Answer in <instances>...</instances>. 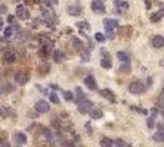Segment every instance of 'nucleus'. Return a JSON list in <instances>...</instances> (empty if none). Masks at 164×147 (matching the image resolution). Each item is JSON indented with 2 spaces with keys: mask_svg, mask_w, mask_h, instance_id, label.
Instances as JSON below:
<instances>
[{
  "mask_svg": "<svg viewBox=\"0 0 164 147\" xmlns=\"http://www.w3.org/2000/svg\"><path fill=\"white\" fill-rule=\"evenodd\" d=\"M103 27L108 34V38H116V30H118V21L117 19H105L103 21Z\"/></svg>",
  "mask_w": 164,
  "mask_h": 147,
  "instance_id": "nucleus-1",
  "label": "nucleus"
},
{
  "mask_svg": "<svg viewBox=\"0 0 164 147\" xmlns=\"http://www.w3.org/2000/svg\"><path fill=\"white\" fill-rule=\"evenodd\" d=\"M129 91L132 94L139 96V94H142L145 91V84L142 82V81H133V82L129 85Z\"/></svg>",
  "mask_w": 164,
  "mask_h": 147,
  "instance_id": "nucleus-2",
  "label": "nucleus"
},
{
  "mask_svg": "<svg viewBox=\"0 0 164 147\" xmlns=\"http://www.w3.org/2000/svg\"><path fill=\"white\" fill-rule=\"evenodd\" d=\"M16 18H19L22 21L30 19V12H28V9L24 5H18L16 6Z\"/></svg>",
  "mask_w": 164,
  "mask_h": 147,
  "instance_id": "nucleus-3",
  "label": "nucleus"
},
{
  "mask_svg": "<svg viewBox=\"0 0 164 147\" xmlns=\"http://www.w3.org/2000/svg\"><path fill=\"white\" fill-rule=\"evenodd\" d=\"M92 106H93V103L89 100H82V101H78V112L82 115H86V113H89V110L92 109Z\"/></svg>",
  "mask_w": 164,
  "mask_h": 147,
  "instance_id": "nucleus-4",
  "label": "nucleus"
},
{
  "mask_svg": "<svg viewBox=\"0 0 164 147\" xmlns=\"http://www.w3.org/2000/svg\"><path fill=\"white\" fill-rule=\"evenodd\" d=\"M92 10L95 14H105V3H103V0H93L92 2Z\"/></svg>",
  "mask_w": 164,
  "mask_h": 147,
  "instance_id": "nucleus-5",
  "label": "nucleus"
},
{
  "mask_svg": "<svg viewBox=\"0 0 164 147\" xmlns=\"http://www.w3.org/2000/svg\"><path fill=\"white\" fill-rule=\"evenodd\" d=\"M36 110L39 112V113H48L49 110H50V106H49V103L46 100H39L36 103Z\"/></svg>",
  "mask_w": 164,
  "mask_h": 147,
  "instance_id": "nucleus-6",
  "label": "nucleus"
},
{
  "mask_svg": "<svg viewBox=\"0 0 164 147\" xmlns=\"http://www.w3.org/2000/svg\"><path fill=\"white\" fill-rule=\"evenodd\" d=\"M28 78H30V75H28V74H25V71H18V72L15 74V81H16L19 85L27 84Z\"/></svg>",
  "mask_w": 164,
  "mask_h": 147,
  "instance_id": "nucleus-7",
  "label": "nucleus"
},
{
  "mask_svg": "<svg viewBox=\"0 0 164 147\" xmlns=\"http://www.w3.org/2000/svg\"><path fill=\"white\" fill-rule=\"evenodd\" d=\"M14 141L18 146H24V144H27V135L24 133H16L14 135Z\"/></svg>",
  "mask_w": 164,
  "mask_h": 147,
  "instance_id": "nucleus-8",
  "label": "nucleus"
},
{
  "mask_svg": "<svg viewBox=\"0 0 164 147\" xmlns=\"http://www.w3.org/2000/svg\"><path fill=\"white\" fill-rule=\"evenodd\" d=\"M99 94H101L102 97H105V99H108L109 101H116L117 100L114 91H112V90H108V88H103V90H101V91H99Z\"/></svg>",
  "mask_w": 164,
  "mask_h": 147,
  "instance_id": "nucleus-9",
  "label": "nucleus"
},
{
  "mask_svg": "<svg viewBox=\"0 0 164 147\" xmlns=\"http://www.w3.org/2000/svg\"><path fill=\"white\" fill-rule=\"evenodd\" d=\"M102 53H103V58L101 59V66L105 68V69H109V68L112 66V60L109 58V54L107 56V52H105V50H102Z\"/></svg>",
  "mask_w": 164,
  "mask_h": 147,
  "instance_id": "nucleus-10",
  "label": "nucleus"
},
{
  "mask_svg": "<svg viewBox=\"0 0 164 147\" xmlns=\"http://www.w3.org/2000/svg\"><path fill=\"white\" fill-rule=\"evenodd\" d=\"M84 84H86V87L89 88V90H96V88H98L96 80L92 77V75H87V77L84 78Z\"/></svg>",
  "mask_w": 164,
  "mask_h": 147,
  "instance_id": "nucleus-11",
  "label": "nucleus"
},
{
  "mask_svg": "<svg viewBox=\"0 0 164 147\" xmlns=\"http://www.w3.org/2000/svg\"><path fill=\"white\" fill-rule=\"evenodd\" d=\"M67 12H68L71 16H78V15L83 12V9H82V6H78V5H73V6L67 7Z\"/></svg>",
  "mask_w": 164,
  "mask_h": 147,
  "instance_id": "nucleus-12",
  "label": "nucleus"
},
{
  "mask_svg": "<svg viewBox=\"0 0 164 147\" xmlns=\"http://www.w3.org/2000/svg\"><path fill=\"white\" fill-rule=\"evenodd\" d=\"M116 6H117V14H120V12H124V10H127L129 9V3L126 2V0H116Z\"/></svg>",
  "mask_w": 164,
  "mask_h": 147,
  "instance_id": "nucleus-13",
  "label": "nucleus"
},
{
  "mask_svg": "<svg viewBox=\"0 0 164 147\" xmlns=\"http://www.w3.org/2000/svg\"><path fill=\"white\" fill-rule=\"evenodd\" d=\"M152 46L155 47V49L164 47V37L163 35H155V37L152 38Z\"/></svg>",
  "mask_w": 164,
  "mask_h": 147,
  "instance_id": "nucleus-14",
  "label": "nucleus"
},
{
  "mask_svg": "<svg viewBox=\"0 0 164 147\" xmlns=\"http://www.w3.org/2000/svg\"><path fill=\"white\" fill-rule=\"evenodd\" d=\"M43 16H44V19H46L48 24H55V22H56V18H55V15L52 10H44V12H43Z\"/></svg>",
  "mask_w": 164,
  "mask_h": 147,
  "instance_id": "nucleus-15",
  "label": "nucleus"
},
{
  "mask_svg": "<svg viewBox=\"0 0 164 147\" xmlns=\"http://www.w3.org/2000/svg\"><path fill=\"white\" fill-rule=\"evenodd\" d=\"M3 59H5L6 63H14V62H16V54L14 52H6L3 54Z\"/></svg>",
  "mask_w": 164,
  "mask_h": 147,
  "instance_id": "nucleus-16",
  "label": "nucleus"
},
{
  "mask_svg": "<svg viewBox=\"0 0 164 147\" xmlns=\"http://www.w3.org/2000/svg\"><path fill=\"white\" fill-rule=\"evenodd\" d=\"M89 115H90V118H92V119H101V118H102V115H103V112L101 110V109H90Z\"/></svg>",
  "mask_w": 164,
  "mask_h": 147,
  "instance_id": "nucleus-17",
  "label": "nucleus"
},
{
  "mask_svg": "<svg viewBox=\"0 0 164 147\" xmlns=\"http://www.w3.org/2000/svg\"><path fill=\"white\" fill-rule=\"evenodd\" d=\"M64 59H65V54L62 53L61 50H55L53 52V60L56 62V63H61V62H64Z\"/></svg>",
  "mask_w": 164,
  "mask_h": 147,
  "instance_id": "nucleus-18",
  "label": "nucleus"
},
{
  "mask_svg": "<svg viewBox=\"0 0 164 147\" xmlns=\"http://www.w3.org/2000/svg\"><path fill=\"white\" fill-rule=\"evenodd\" d=\"M117 58H118V60H120L121 63H127V62H130L129 54L126 53V52H118V53H117Z\"/></svg>",
  "mask_w": 164,
  "mask_h": 147,
  "instance_id": "nucleus-19",
  "label": "nucleus"
},
{
  "mask_svg": "<svg viewBox=\"0 0 164 147\" xmlns=\"http://www.w3.org/2000/svg\"><path fill=\"white\" fill-rule=\"evenodd\" d=\"M163 16H164V9H161V10H158L157 14L151 15V22H160Z\"/></svg>",
  "mask_w": 164,
  "mask_h": 147,
  "instance_id": "nucleus-20",
  "label": "nucleus"
},
{
  "mask_svg": "<svg viewBox=\"0 0 164 147\" xmlns=\"http://www.w3.org/2000/svg\"><path fill=\"white\" fill-rule=\"evenodd\" d=\"M43 135H44V138L49 141H55V137H53V133H52V129H49V128H44L43 129Z\"/></svg>",
  "mask_w": 164,
  "mask_h": 147,
  "instance_id": "nucleus-21",
  "label": "nucleus"
},
{
  "mask_svg": "<svg viewBox=\"0 0 164 147\" xmlns=\"http://www.w3.org/2000/svg\"><path fill=\"white\" fill-rule=\"evenodd\" d=\"M71 43H73V46H74L77 50H80L83 47V41H80L77 37H73V38H71Z\"/></svg>",
  "mask_w": 164,
  "mask_h": 147,
  "instance_id": "nucleus-22",
  "label": "nucleus"
},
{
  "mask_svg": "<svg viewBox=\"0 0 164 147\" xmlns=\"http://www.w3.org/2000/svg\"><path fill=\"white\" fill-rule=\"evenodd\" d=\"M118 71H120L121 74H127L130 71V62H127V63H123V65H120Z\"/></svg>",
  "mask_w": 164,
  "mask_h": 147,
  "instance_id": "nucleus-23",
  "label": "nucleus"
},
{
  "mask_svg": "<svg viewBox=\"0 0 164 147\" xmlns=\"http://www.w3.org/2000/svg\"><path fill=\"white\" fill-rule=\"evenodd\" d=\"M14 33H15L14 27H7L6 30H5V33H3V35H5V38H11V37L14 35Z\"/></svg>",
  "mask_w": 164,
  "mask_h": 147,
  "instance_id": "nucleus-24",
  "label": "nucleus"
},
{
  "mask_svg": "<svg viewBox=\"0 0 164 147\" xmlns=\"http://www.w3.org/2000/svg\"><path fill=\"white\" fill-rule=\"evenodd\" d=\"M95 40L98 41V43H103V41L107 40V37H105L102 33H96L95 34Z\"/></svg>",
  "mask_w": 164,
  "mask_h": 147,
  "instance_id": "nucleus-25",
  "label": "nucleus"
},
{
  "mask_svg": "<svg viewBox=\"0 0 164 147\" xmlns=\"http://www.w3.org/2000/svg\"><path fill=\"white\" fill-rule=\"evenodd\" d=\"M77 27L82 28V30H86V31H89L90 30V25L87 22H77Z\"/></svg>",
  "mask_w": 164,
  "mask_h": 147,
  "instance_id": "nucleus-26",
  "label": "nucleus"
},
{
  "mask_svg": "<svg viewBox=\"0 0 164 147\" xmlns=\"http://www.w3.org/2000/svg\"><path fill=\"white\" fill-rule=\"evenodd\" d=\"M49 99H50V101H52V103H56V105L59 103V97H58L55 93H49Z\"/></svg>",
  "mask_w": 164,
  "mask_h": 147,
  "instance_id": "nucleus-27",
  "label": "nucleus"
},
{
  "mask_svg": "<svg viewBox=\"0 0 164 147\" xmlns=\"http://www.w3.org/2000/svg\"><path fill=\"white\" fill-rule=\"evenodd\" d=\"M112 146H121V147H127L129 144L126 143L124 140H116V141H112Z\"/></svg>",
  "mask_w": 164,
  "mask_h": 147,
  "instance_id": "nucleus-28",
  "label": "nucleus"
},
{
  "mask_svg": "<svg viewBox=\"0 0 164 147\" xmlns=\"http://www.w3.org/2000/svg\"><path fill=\"white\" fill-rule=\"evenodd\" d=\"M64 97H65V100L67 101L74 100V94L71 93V91H65V93H64Z\"/></svg>",
  "mask_w": 164,
  "mask_h": 147,
  "instance_id": "nucleus-29",
  "label": "nucleus"
},
{
  "mask_svg": "<svg viewBox=\"0 0 164 147\" xmlns=\"http://www.w3.org/2000/svg\"><path fill=\"white\" fill-rule=\"evenodd\" d=\"M158 106L161 107V109H164V90L161 91L160 97H158Z\"/></svg>",
  "mask_w": 164,
  "mask_h": 147,
  "instance_id": "nucleus-30",
  "label": "nucleus"
},
{
  "mask_svg": "<svg viewBox=\"0 0 164 147\" xmlns=\"http://www.w3.org/2000/svg\"><path fill=\"white\" fill-rule=\"evenodd\" d=\"M154 125H155V115L148 118V128H154Z\"/></svg>",
  "mask_w": 164,
  "mask_h": 147,
  "instance_id": "nucleus-31",
  "label": "nucleus"
},
{
  "mask_svg": "<svg viewBox=\"0 0 164 147\" xmlns=\"http://www.w3.org/2000/svg\"><path fill=\"white\" fill-rule=\"evenodd\" d=\"M75 91H77V94H78V101H82V100H84V99H86V97H84V94H83V91H82V88H80V87L75 88Z\"/></svg>",
  "mask_w": 164,
  "mask_h": 147,
  "instance_id": "nucleus-32",
  "label": "nucleus"
},
{
  "mask_svg": "<svg viewBox=\"0 0 164 147\" xmlns=\"http://www.w3.org/2000/svg\"><path fill=\"white\" fill-rule=\"evenodd\" d=\"M101 146H112V140H109V138H102V140H101Z\"/></svg>",
  "mask_w": 164,
  "mask_h": 147,
  "instance_id": "nucleus-33",
  "label": "nucleus"
},
{
  "mask_svg": "<svg viewBox=\"0 0 164 147\" xmlns=\"http://www.w3.org/2000/svg\"><path fill=\"white\" fill-rule=\"evenodd\" d=\"M82 60L83 62H87L89 60V53L86 52V53H82Z\"/></svg>",
  "mask_w": 164,
  "mask_h": 147,
  "instance_id": "nucleus-34",
  "label": "nucleus"
},
{
  "mask_svg": "<svg viewBox=\"0 0 164 147\" xmlns=\"http://www.w3.org/2000/svg\"><path fill=\"white\" fill-rule=\"evenodd\" d=\"M6 10H7V7L5 6V5H0V15H2V14H6Z\"/></svg>",
  "mask_w": 164,
  "mask_h": 147,
  "instance_id": "nucleus-35",
  "label": "nucleus"
},
{
  "mask_svg": "<svg viewBox=\"0 0 164 147\" xmlns=\"http://www.w3.org/2000/svg\"><path fill=\"white\" fill-rule=\"evenodd\" d=\"M133 109H136L137 112H141V113H144V115L148 113V110H146V109H137V107H133Z\"/></svg>",
  "mask_w": 164,
  "mask_h": 147,
  "instance_id": "nucleus-36",
  "label": "nucleus"
},
{
  "mask_svg": "<svg viewBox=\"0 0 164 147\" xmlns=\"http://www.w3.org/2000/svg\"><path fill=\"white\" fill-rule=\"evenodd\" d=\"M46 3L50 6V5H56V3H58V0H46Z\"/></svg>",
  "mask_w": 164,
  "mask_h": 147,
  "instance_id": "nucleus-37",
  "label": "nucleus"
},
{
  "mask_svg": "<svg viewBox=\"0 0 164 147\" xmlns=\"http://www.w3.org/2000/svg\"><path fill=\"white\" fill-rule=\"evenodd\" d=\"M14 21H15V16H12V15H9V16H7V22H11V24H12Z\"/></svg>",
  "mask_w": 164,
  "mask_h": 147,
  "instance_id": "nucleus-38",
  "label": "nucleus"
},
{
  "mask_svg": "<svg viewBox=\"0 0 164 147\" xmlns=\"http://www.w3.org/2000/svg\"><path fill=\"white\" fill-rule=\"evenodd\" d=\"M158 129H160V131H164V122L158 124Z\"/></svg>",
  "mask_w": 164,
  "mask_h": 147,
  "instance_id": "nucleus-39",
  "label": "nucleus"
},
{
  "mask_svg": "<svg viewBox=\"0 0 164 147\" xmlns=\"http://www.w3.org/2000/svg\"><path fill=\"white\" fill-rule=\"evenodd\" d=\"M50 88H52V90H59V87H58L56 84H50Z\"/></svg>",
  "mask_w": 164,
  "mask_h": 147,
  "instance_id": "nucleus-40",
  "label": "nucleus"
},
{
  "mask_svg": "<svg viewBox=\"0 0 164 147\" xmlns=\"http://www.w3.org/2000/svg\"><path fill=\"white\" fill-rule=\"evenodd\" d=\"M145 3H146V9H151V2L149 0H145Z\"/></svg>",
  "mask_w": 164,
  "mask_h": 147,
  "instance_id": "nucleus-41",
  "label": "nucleus"
},
{
  "mask_svg": "<svg viewBox=\"0 0 164 147\" xmlns=\"http://www.w3.org/2000/svg\"><path fill=\"white\" fill-rule=\"evenodd\" d=\"M151 84H152V78L149 77V78H148V85H151Z\"/></svg>",
  "mask_w": 164,
  "mask_h": 147,
  "instance_id": "nucleus-42",
  "label": "nucleus"
},
{
  "mask_svg": "<svg viewBox=\"0 0 164 147\" xmlns=\"http://www.w3.org/2000/svg\"><path fill=\"white\" fill-rule=\"evenodd\" d=\"M2 27H3V21H2V18H0V30H2Z\"/></svg>",
  "mask_w": 164,
  "mask_h": 147,
  "instance_id": "nucleus-43",
  "label": "nucleus"
},
{
  "mask_svg": "<svg viewBox=\"0 0 164 147\" xmlns=\"http://www.w3.org/2000/svg\"><path fill=\"white\" fill-rule=\"evenodd\" d=\"M5 113V112H3V109H2V107H0V116H2V115Z\"/></svg>",
  "mask_w": 164,
  "mask_h": 147,
  "instance_id": "nucleus-44",
  "label": "nucleus"
},
{
  "mask_svg": "<svg viewBox=\"0 0 164 147\" xmlns=\"http://www.w3.org/2000/svg\"><path fill=\"white\" fill-rule=\"evenodd\" d=\"M28 3H34V0H28Z\"/></svg>",
  "mask_w": 164,
  "mask_h": 147,
  "instance_id": "nucleus-45",
  "label": "nucleus"
},
{
  "mask_svg": "<svg viewBox=\"0 0 164 147\" xmlns=\"http://www.w3.org/2000/svg\"><path fill=\"white\" fill-rule=\"evenodd\" d=\"M114 2H116V0H114Z\"/></svg>",
  "mask_w": 164,
  "mask_h": 147,
  "instance_id": "nucleus-46",
  "label": "nucleus"
}]
</instances>
